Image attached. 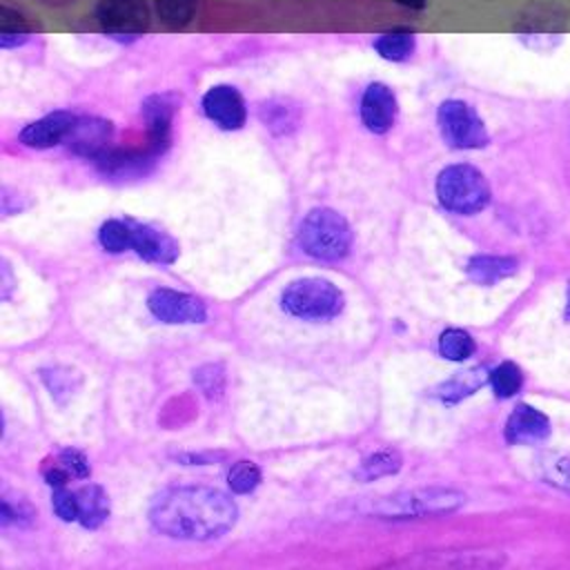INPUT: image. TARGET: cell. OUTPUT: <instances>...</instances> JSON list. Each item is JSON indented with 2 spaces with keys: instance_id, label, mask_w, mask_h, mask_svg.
Wrapping results in <instances>:
<instances>
[{
  "instance_id": "6da1fadb",
  "label": "cell",
  "mask_w": 570,
  "mask_h": 570,
  "mask_svg": "<svg viewBox=\"0 0 570 570\" xmlns=\"http://www.w3.org/2000/svg\"><path fill=\"white\" fill-rule=\"evenodd\" d=\"M236 503L209 485H174L154 497L149 521L176 539H216L236 523Z\"/></svg>"
},
{
  "instance_id": "7a4b0ae2",
  "label": "cell",
  "mask_w": 570,
  "mask_h": 570,
  "mask_svg": "<svg viewBox=\"0 0 570 570\" xmlns=\"http://www.w3.org/2000/svg\"><path fill=\"white\" fill-rule=\"evenodd\" d=\"M465 503V494L454 488H414V490H401L394 494L376 497L361 505L358 510L365 514H374L381 519H419V517H432V514H445Z\"/></svg>"
},
{
  "instance_id": "3957f363",
  "label": "cell",
  "mask_w": 570,
  "mask_h": 570,
  "mask_svg": "<svg viewBox=\"0 0 570 570\" xmlns=\"http://www.w3.org/2000/svg\"><path fill=\"white\" fill-rule=\"evenodd\" d=\"M298 245L316 258H341L352 245L350 223L332 207H314L298 225Z\"/></svg>"
},
{
  "instance_id": "277c9868",
  "label": "cell",
  "mask_w": 570,
  "mask_h": 570,
  "mask_svg": "<svg viewBox=\"0 0 570 570\" xmlns=\"http://www.w3.org/2000/svg\"><path fill=\"white\" fill-rule=\"evenodd\" d=\"M281 305L292 316L325 321L343 309V292L323 276H303L285 285Z\"/></svg>"
},
{
  "instance_id": "5b68a950",
  "label": "cell",
  "mask_w": 570,
  "mask_h": 570,
  "mask_svg": "<svg viewBox=\"0 0 570 570\" xmlns=\"http://www.w3.org/2000/svg\"><path fill=\"white\" fill-rule=\"evenodd\" d=\"M439 200L459 214L479 212L490 200V185L481 169L470 163H454L436 176Z\"/></svg>"
},
{
  "instance_id": "8992f818",
  "label": "cell",
  "mask_w": 570,
  "mask_h": 570,
  "mask_svg": "<svg viewBox=\"0 0 570 570\" xmlns=\"http://www.w3.org/2000/svg\"><path fill=\"white\" fill-rule=\"evenodd\" d=\"M436 122L443 140L456 149H479L490 142V134L485 122L476 114V109L461 100L448 98L436 109Z\"/></svg>"
},
{
  "instance_id": "52a82bcc",
  "label": "cell",
  "mask_w": 570,
  "mask_h": 570,
  "mask_svg": "<svg viewBox=\"0 0 570 570\" xmlns=\"http://www.w3.org/2000/svg\"><path fill=\"white\" fill-rule=\"evenodd\" d=\"M96 18L107 36L129 40L138 38L149 24L145 0H100Z\"/></svg>"
},
{
  "instance_id": "ba28073f",
  "label": "cell",
  "mask_w": 570,
  "mask_h": 570,
  "mask_svg": "<svg viewBox=\"0 0 570 570\" xmlns=\"http://www.w3.org/2000/svg\"><path fill=\"white\" fill-rule=\"evenodd\" d=\"M147 305L151 314L165 323H200L207 316L205 303L194 294L171 287H158L149 294Z\"/></svg>"
},
{
  "instance_id": "9c48e42d",
  "label": "cell",
  "mask_w": 570,
  "mask_h": 570,
  "mask_svg": "<svg viewBox=\"0 0 570 570\" xmlns=\"http://www.w3.org/2000/svg\"><path fill=\"white\" fill-rule=\"evenodd\" d=\"M205 116L220 129H238L245 125L247 107L243 94L232 85H214L203 94Z\"/></svg>"
},
{
  "instance_id": "30bf717a",
  "label": "cell",
  "mask_w": 570,
  "mask_h": 570,
  "mask_svg": "<svg viewBox=\"0 0 570 570\" xmlns=\"http://www.w3.org/2000/svg\"><path fill=\"white\" fill-rule=\"evenodd\" d=\"M176 96L174 94H151L142 100V118L147 127L149 149L160 156L171 142V122L176 114Z\"/></svg>"
},
{
  "instance_id": "8fae6325",
  "label": "cell",
  "mask_w": 570,
  "mask_h": 570,
  "mask_svg": "<svg viewBox=\"0 0 570 570\" xmlns=\"http://www.w3.org/2000/svg\"><path fill=\"white\" fill-rule=\"evenodd\" d=\"M111 136H114L111 120L100 118V116H78L69 129L65 142L78 156H87L94 160L107 147H111Z\"/></svg>"
},
{
  "instance_id": "7c38bea8",
  "label": "cell",
  "mask_w": 570,
  "mask_h": 570,
  "mask_svg": "<svg viewBox=\"0 0 570 570\" xmlns=\"http://www.w3.org/2000/svg\"><path fill=\"white\" fill-rule=\"evenodd\" d=\"M396 118V96L385 82H370L361 96V120L374 134H385Z\"/></svg>"
},
{
  "instance_id": "4fadbf2b",
  "label": "cell",
  "mask_w": 570,
  "mask_h": 570,
  "mask_svg": "<svg viewBox=\"0 0 570 570\" xmlns=\"http://www.w3.org/2000/svg\"><path fill=\"white\" fill-rule=\"evenodd\" d=\"M76 114L67 111V109H58V111H51L29 125H24L20 129V142L27 145V147H51V145H58L60 140L67 138L71 125L76 122Z\"/></svg>"
},
{
  "instance_id": "5bb4252c",
  "label": "cell",
  "mask_w": 570,
  "mask_h": 570,
  "mask_svg": "<svg viewBox=\"0 0 570 570\" xmlns=\"http://www.w3.org/2000/svg\"><path fill=\"white\" fill-rule=\"evenodd\" d=\"M131 247L140 256L158 263H171L178 256V243L174 236L149 223L131 220Z\"/></svg>"
},
{
  "instance_id": "9a60e30c",
  "label": "cell",
  "mask_w": 570,
  "mask_h": 570,
  "mask_svg": "<svg viewBox=\"0 0 570 570\" xmlns=\"http://www.w3.org/2000/svg\"><path fill=\"white\" fill-rule=\"evenodd\" d=\"M550 434V419L530 403H519L505 421V439L510 443H532Z\"/></svg>"
},
{
  "instance_id": "2e32d148",
  "label": "cell",
  "mask_w": 570,
  "mask_h": 570,
  "mask_svg": "<svg viewBox=\"0 0 570 570\" xmlns=\"http://www.w3.org/2000/svg\"><path fill=\"white\" fill-rule=\"evenodd\" d=\"M156 160V154L147 147L131 149V147H107L100 156L94 158L100 171L111 176H131V174H145Z\"/></svg>"
},
{
  "instance_id": "e0dca14e",
  "label": "cell",
  "mask_w": 570,
  "mask_h": 570,
  "mask_svg": "<svg viewBox=\"0 0 570 570\" xmlns=\"http://www.w3.org/2000/svg\"><path fill=\"white\" fill-rule=\"evenodd\" d=\"M258 116L272 134H289L301 122V109L289 98H269L261 102Z\"/></svg>"
},
{
  "instance_id": "ac0fdd59",
  "label": "cell",
  "mask_w": 570,
  "mask_h": 570,
  "mask_svg": "<svg viewBox=\"0 0 570 570\" xmlns=\"http://www.w3.org/2000/svg\"><path fill=\"white\" fill-rule=\"evenodd\" d=\"M517 258L512 256H501V254H476L468 261L465 269L468 274L483 285H492L510 274L517 272Z\"/></svg>"
},
{
  "instance_id": "d6986e66",
  "label": "cell",
  "mask_w": 570,
  "mask_h": 570,
  "mask_svg": "<svg viewBox=\"0 0 570 570\" xmlns=\"http://www.w3.org/2000/svg\"><path fill=\"white\" fill-rule=\"evenodd\" d=\"M76 497H78V521L85 528H98L109 514L107 492L100 485L89 483V485L80 488L76 492Z\"/></svg>"
},
{
  "instance_id": "ffe728a7",
  "label": "cell",
  "mask_w": 570,
  "mask_h": 570,
  "mask_svg": "<svg viewBox=\"0 0 570 570\" xmlns=\"http://www.w3.org/2000/svg\"><path fill=\"white\" fill-rule=\"evenodd\" d=\"M416 38L410 29H392L374 38V51L392 62L407 60L414 53Z\"/></svg>"
},
{
  "instance_id": "44dd1931",
  "label": "cell",
  "mask_w": 570,
  "mask_h": 570,
  "mask_svg": "<svg viewBox=\"0 0 570 570\" xmlns=\"http://www.w3.org/2000/svg\"><path fill=\"white\" fill-rule=\"evenodd\" d=\"M490 376V372L485 367H468L456 372L452 379L443 381L439 387V396L443 401H459L461 396L472 394L479 385H483V381Z\"/></svg>"
},
{
  "instance_id": "7402d4cb",
  "label": "cell",
  "mask_w": 570,
  "mask_h": 570,
  "mask_svg": "<svg viewBox=\"0 0 570 570\" xmlns=\"http://www.w3.org/2000/svg\"><path fill=\"white\" fill-rule=\"evenodd\" d=\"M403 459L396 450L392 448H381L372 454H367L358 468H356V476L358 479H365V481H372V479H379V476H385V474H392L401 468Z\"/></svg>"
},
{
  "instance_id": "603a6c76",
  "label": "cell",
  "mask_w": 570,
  "mask_h": 570,
  "mask_svg": "<svg viewBox=\"0 0 570 570\" xmlns=\"http://www.w3.org/2000/svg\"><path fill=\"white\" fill-rule=\"evenodd\" d=\"M537 468H539V474L543 476V481L570 492V454L543 452L537 459Z\"/></svg>"
},
{
  "instance_id": "cb8c5ba5",
  "label": "cell",
  "mask_w": 570,
  "mask_h": 570,
  "mask_svg": "<svg viewBox=\"0 0 570 570\" xmlns=\"http://www.w3.org/2000/svg\"><path fill=\"white\" fill-rule=\"evenodd\" d=\"M439 352L450 361H463L474 352V338L461 327H448L439 336Z\"/></svg>"
},
{
  "instance_id": "d4e9b609",
  "label": "cell",
  "mask_w": 570,
  "mask_h": 570,
  "mask_svg": "<svg viewBox=\"0 0 570 570\" xmlns=\"http://www.w3.org/2000/svg\"><path fill=\"white\" fill-rule=\"evenodd\" d=\"M488 381H490L497 396H512L521 390L523 374H521V367L517 363L503 361V363H499L497 367L490 370Z\"/></svg>"
},
{
  "instance_id": "484cf974",
  "label": "cell",
  "mask_w": 570,
  "mask_h": 570,
  "mask_svg": "<svg viewBox=\"0 0 570 570\" xmlns=\"http://www.w3.org/2000/svg\"><path fill=\"white\" fill-rule=\"evenodd\" d=\"M40 376L45 381V385L49 387V392L62 401V396L73 394V390L80 383V374L73 367L67 365H53V367H45L40 370Z\"/></svg>"
},
{
  "instance_id": "4316f807",
  "label": "cell",
  "mask_w": 570,
  "mask_h": 570,
  "mask_svg": "<svg viewBox=\"0 0 570 570\" xmlns=\"http://www.w3.org/2000/svg\"><path fill=\"white\" fill-rule=\"evenodd\" d=\"M98 240L109 252H122L131 247V220H120V218L105 220L100 225Z\"/></svg>"
},
{
  "instance_id": "83f0119b",
  "label": "cell",
  "mask_w": 570,
  "mask_h": 570,
  "mask_svg": "<svg viewBox=\"0 0 570 570\" xmlns=\"http://www.w3.org/2000/svg\"><path fill=\"white\" fill-rule=\"evenodd\" d=\"M503 559L497 552L485 550H459V552H445L441 559H425V563H439V566H497Z\"/></svg>"
},
{
  "instance_id": "f1b7e54d",
  "label": "cell",
  "mask_w": 570,
  "mask_h": 570,
  "mask_svg": "<svg viewBox=\"0 0 570 570\" xmlns=\"http://www.w3.org/2000/svg\"><path fill=\"white\" fill-rule=\"evenodd\" d=\"M258 481H261V470L254 461H247V459L232 463V468L227 472V483L238 494L252 492L258 485Z\"/></svg>"
},
{
  "instance_id": "f546056e",
  "label": "cell",
  "mask_w": 570,
  "mask_h": 570,
  "mask_svg": "<svg viewBox=\"0 0 570 570\" xmlns=\"http://www.w3.org/2000/svg\"><path fill=\"white\" fill-rule=\"evenodd\" d=\"M27 36H29V27L24 24L22 16L2 7V11H0V45L2 47L20 45L27 40Z\"/></svg>"
},
{
  "instance_id": "4dcf8cb0",
  "label": "cell",
  "mask_w": 570,
  "mask_h": 570,
  "mask_svg": "<svg viewBox=\"0 0 570 570\" xmlns=\"http://www.w3.org/2000/svg\"><path fill=\"white\" fill-rule=\"evenodd\" d=\"M158 16L169 27H183L196 11V0H156Z\"/></svg>"
},
{
  "instance_id": "1f68e13d",
  "label": "cell",
  "mask_w": 570,
  "mask_h": 570,
  "mask_svg": "<svg viewBox=\"0 0 570 570\" xmlns=\"http://www.w3.org/2000/svg\"><path fill=\"white\" fill-rule=\"evenodd\" d=\"M56 461L69 472V476H78V479L89 476V461H87V456H85L82 452L73 450V448L62 450V452L56 456Z\"/></svg>"
},
{
  "instance_id": "d6a6232c",
  "label": "cell",
  "mask_w": 570,
  "mask_h": 570,
  "mask_svg": "<svg viewBox=\"0 0 570 570\" xmlns=\"http://www.w3.org/2000/svg\"><path fill=\"white\" fill-rule=\"evenodd\" d=\"M53 510L65 521L78 519V497H76V492H69L65 488H56L53 490Z\"/></svg>"
},
{
  "instance_id": "836d02e7",
  "label": "cell",
  "mask_w": 570,
  "mask_h": 570,
  "mask_svg": "<svg viewBox=\"0 0 570 570\" xmlns=\"http://www.w3.org/2000/svg\"><path fill=\"white\" fill-rule=\"evenodd\" d=\"M67 479H69V472H67L58 461H53L49 468H45V481H47L49 485L62 488V485L67 483Z\"/></svg>"
},
{
  "instance_id": "e575fe53",
  "label": "cell",
  "mask_w": 570,
  "mask_h": 570,
  "mask_svg": "<svg viewBox=\"0 0 570 570\" xmlns=\"http://www.w3.org/2000/svg\"><path fill=\"white\" fill-rule=\"evenodd\" d=\"M2 276H4V294L2 296H7L9 287H11V274H9V265L7 263H2Z\"/></svg>"
},
{
  "instance_id": "d590c367",
  "label": "cell",
  "mask_w": 570,
  "mask_h": 570,
  "mask_svg": "<svg viewBox=\"0 0 570 570\" xmlns=\"http://www.w3.org/2000/svg\"><path fill=\"white\" fill-rule=\"evenodd\" d=\"M403 4H410V7H414V9H419V7H423V0H401Z\"/></svg>"
},
{
  "instance_id": "8d00e7d4",
  "label": "cell",
  "mask_w": 570,
  "mask_h": 570,
  "mask_svg": "<svg viewBox=\"0 0 570 570\" xmlns=\"http://www.w3.org/2000/svg\"><path fill=\"white\" fill-rule=\"evenodd\" d=\"M568 316H570V296H568Z\"/></svg>"
}]
</instances>
